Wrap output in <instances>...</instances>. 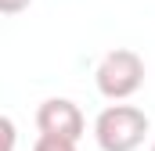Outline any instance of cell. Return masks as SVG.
<instances>
[{"mask_svg":"<svg viewBox=\"0 0 155 151\" xmlns=\"http://www.w3.org/2000/svg\"><path fill=\"white\" fill-rule=\"evenodd\" d=\"M148 137V115L134 104H108L94 119V140L101 151H137Z\"/></svg>","mask_w":155,"mask_h":151,"instance_id":"cell-1","label":"cell"},{"mask_svg":"<svg viewBox=\"0 0 155 151\" xmlns=\"http://www.w3.org/2000/svg\"><path fill=\"white\" fill-rule=\"evenodd\" d=\"M94 86H97V94L108 97V101H126V97H134V94L144 86V58H141L137 50H130V47L108 50V54L97 61V69H94Z\"/></svg>","mask_w":155,"mask_h":151,"instance_id":"cell-2","label":"cell"},{"mask_svg":"<svg viewBox=\"0 0 155 151\" xmlns=\"http://www.w3.org/2000/svg\"><path fill=\"white\" fill-rule=\"evenodd\" d=\"M36 130L40 133H61V137L79 140L83 130H87V119H83L76 101H69V97H47L36 108Z\"/></svg>","mask_w":155,"mask_h":151,"instance_id":"cell-3","label":"cell"},{"mask_svg":"<svg viewBox=\"0 0 155 151\" xmlns=\"http://www.w3.org/2000/svg\"><path fill=\"white\" fill-rule=\"evenodd\" d=\"M33 151H76V140L72 137H61V133H40Z\"/></svg>","mask_w":155,"mask_h":151,"instance_id":"cell-4","label":"cell"},{"mask_svg":"<svg viewBox=\"0 0 155 151\" xmlns=\"http://www.w3.org/2000/svg\"><path fill=\"white\" fill-rule=\"evenodd\" d=\"M29 4H33V0H0V11H4V14H22Z\"/></svg>","mask_w":155,"mask_h":151,"instance_id":"cell-5","label":"cell"},{"mask_svg":"<svg viewBox=\"0 0 155 151\" xmlns=\"http://www.w3.org/2000/svg\"><path fill=\"white\" fill-rule=\"evenodd\" d=\"M0 126H4V140H7V151H15V122H11V119H4Z\"/></svg>","mask_w":155,"mask_h":151,"instance_id":"cell-6","label":"cell"},{"mask_svg":"<svg viewBox=\"0 0 155 151\" xmlns=\"http://www.w3.org/2000/svg\"><path fill=\"white\" fill-rule=\"evenodd\" d=\"M152 151H155V140H152Z\"/></svg>","mask_w":155,"mask_h":151,"instance_id":"cell-7","label":"cell"}]
</instances>
